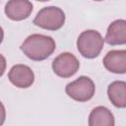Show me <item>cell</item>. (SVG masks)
<instances>
[{
  "instance_id": "obj_1",
  "label": "cell",
  "mask_w": 126,
  "mask_h": 126,
  "mask_svg": "<svg viewBox=\"0 0 126 126\" xmlns=\"http://www.w3.org/2000/svg\"><path fill=\"white\" fill-rule=\"evenodd\" d=\"M55 47V41L51 36L33 33L25 39L21 50L28 58L33 61H42L54 52Z\"/></svg>"
},
{
  "instance_id": "obj_2",
  "label": "cell",
  "mask_w": 126,
  "mask_h": 126,
  "mask_svg": "<svg viewBox=\"0 0 126 126\" xmlns=\"http://www.w3.org/2000/svg\"><path fill=\"white\" fill-rule=\"evenodd\" d=\"M103 44L104 38L94 30H87L83 32L77 39V48L79 52L89 59L97 57L103 48Z\"/></svg>"
},
{
  "instance_id": "obj_3",
  "label": "cell",
  "mask_w": 126,
  "mask_h": 126,
  "mask_svg": "<svg viewBox=\"0 0 126 126\" xmlns=\"http://www.w3.org/2000/svg\"><path fill=\"white\" fill-rule=\"evenodd\" d=\"M64 23L65 13L55 6L42 8L33 19V24L35 26L48 31H57L63 27Z\"/></svg>"
},
{
  "instance_id": "obj_4",
  "label": "cell",
  "mask_w": 126,
  "mask_h": 126,
  "mask_svg": "<svg viewBox=\"0 0 126 126\" xmlns=\"http://www.w3.org/2000/svg\"><path fill=\"white\" fill-rule=\"evenodd\" d=\"M65 92L74 100L85 102L94 96L95 86L92 79L86 76H81L75 81L69 83L65 88Z\"/></svg>"
},
{
  "instance_id": "obj_5",
  "label": "cell",
  "mask_w": 126,
  "mask_h": 126,
  "mask_svg": "<svg viewBox=\"0 0 126 126\" xmlns=\"http://www.w3.org/2000/svg\"><path fill=\"white\" fill-rule=\"evenodd\" d=\"M80 68V62L77 57L70 52L59 54L52 62L53 72L61 78H70L77 73Z\"/></svg>"
},
{
  "instance_id": "obj_6",
  "label": "cell",
  "mask_w": 126,
  "mask_h": 126,
  "mask_svg": "<svg viewBox=\"0 0 126 126\" xmlns=\"http://www.w3.org/2000/svg\"><path fill=\"white\" fill-rule=\"evenodd\" d=\"M8 78L14 86L21 89H27L34 82V74L32 70L24 64L14 65L9 71Z\"/></svg>"
},
{
  "instance_id": "obj_7",
  "label": "cell",
  "mask_w": 126,
  "mask_h": 126,
  "mask_svg": "<svg viewBox=\"0 0 126 126\" xmlns=\"http://www.w3.org/2000/svg\"><path fill=\"white\" fill-rule=\"evenodd\" d=\"M32 7L29 0H9L5 6V14L12 21H22L30 17Z\"/></svg>"
},
{
  "instance_id": "obj_8",
  "label": "cell",
  "mask_w": 126,
  "mask_h": 126,
  "mask_svg": "<svg viewBox=\"0 0 126 126\" xmlns=\"http://www.w3.org/2000/svg\"><path fill=\"white\" fill-rule=\"evenodd\" d=\"M104 67L115 74H124L126 72V51L111 50L103 58Z\"/></svg>"
},
{
  "instance_id": "obj_9",
  "label": "cell",
  "mask_w": 126,
  "mask_h": 126,
  "mask_svg": "<svg viewBox=\"0 0 126 126\" xmlns=\"http://www.w3.org/2000/svg\"><path fill=\"white\" fill-rule=\"evenodd\" d=\"M105 41L110 45H121L126 43L125 20H116L109 25L105 35Z\"/></svg>"
},
{
  "instance_id": "obj_10",
  "label": "cell",
  "mask_w": 126,
  "mask_h": 126,
  "mask_svg": "<svg viewBox=\"0 0 126 126\" xmlns=\"http://www.w3.org/2000/svg\"><path fill=\"white\" fill-rule=\"evenodd\" d=\"M114 116L105 106H96L90 113V126H114Z\"/></svg>"
},
{
  "instance_id": "obj_11",
  "label": "cell",
  "mask_w": 126,
  "mask_h": 126,
  "mask_svg": "<svg viewBox=\"0 0 126 126\" xmlns=\"http://www.w3.org/2000/svg\"><path fill=\"white\" fill-rule=\"evenodd\" d=\"M108 98L113 105L119 108L126 106V83L124 81H115L108 86Z\"/></svg>"
},
{
  "instance_id": "obj_12",
  "label": "cell",
  "mask_w": 126,
  "mask_h": 126,
  "mask_svg": "<svg viewBox=\"0 0 126 126\" xmlns=\"http://www.w3.org/2000/svg\"><path fill=\"white\" fill-rule=\"evenodd\" d=\"M6 66H7L6 59L2 54H0V77L3 76V74L6 70Z\"/></svg>"
},
{
  "instance_id": "obj_13",
  "label": "cell",
  "mask_w": 126,
  "mask_h": 126,
  "mask_svg": "<svg viewBox=\"0 0 126 126\" xmlns=\"http://www.w3.org/2000/svg\"><path fill=\"white\" fill-rule=\"evenodd\" d=\"M6 118V110L3 105V103L0 101V125H2Z\"/></svg>"
},
{
  "instance_id": "obj_14",
  "label": "cell",
  "mask_w": 126,
  "mask_h": 126,
  "mask_svg": "<svg viewBox=\"0 0 126 126\" xmlns=\"http://www.w3.org/2000/svg\"><path fill=\"white\" fill-rule=\"evenodd\" d=\"M3 38H4V31H3L2 27H0V44L2 43Z\"/></svg>"
},
{
  "instance_id": "obj_15",
  "label": "cell",
  "mask_w": 126,
  "mask_h": 126,
  "mask_svg": "<svg viewBox=\"0 0 126 126\" xmlns=\"http://www.w3.org/2000/svg\"><path fill=\"white\" fill-rule=\"evenodd\" d=\"M36 1H39V2H46V1H49V0H36Z\"/></svg>"
},
{
  "instance_id": "obj_16",
  "label": "cell",
  "mask_w": 126,
  "mask_h": 126,
  "mask_svg": "<svg viewBox=\"0 0 126 126\" xmlns=\"http://www.w3.org/2000/svg\"><path fill=\"white\" fill-rule=\"evenodd\" d=\"M94 1H103V0H94Z\"/></svg>"
}]
</instances>
